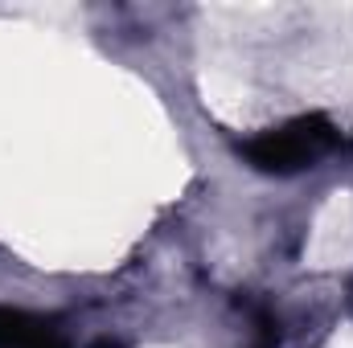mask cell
<instances>
[{
  "label": "cell",
  "instance_id": "cell-1",
  "mask_svg": "<svg viewBox=\"0 0 353 348\" xmlns=\"http://www.w3.org/2000/svg\"><path fill=\"white\" fill-rule=\"evenodd\" d=\"M337 148V127L325 115H296L279 127H267L259 135H251L243 144V156L251 168L271 176L304 173L312 164H321L329 152Z\"/></svg>",
  "mask_w": 353,
  "mask_h": 348
},
{
  "label": "cell",
  "instance_id": "cell-2",
  "mask_svg": "<svg viewBox=\"0 0 353 348\" xmlns=\"http://www.w3.org/2000/svg\"><path fill=\"white\" fill-rule=\"evenodd\" d=\"M0 348H66L58 328L41 316L0 307Z\"/></svg>",
  "mask_w": 353,
  "mask_h": 348
},
{
  "label": "cell",
  "instance_id": "cell-3",
  "mask_svg": "<svg viewBox=\"0 0 353 348\" xmlns=\"http://www.w3.org/2000/svg\"><path fill=\"white\" fill-rule=\"evenodd\" d=\"M259 348H267V345H259Z\"/></svg>",
  "mask_w": 353,
  "mask_h": 348
}]
</instances>
